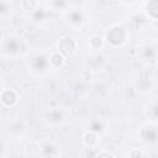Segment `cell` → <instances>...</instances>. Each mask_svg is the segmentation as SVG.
<instances>
[{
  "mask_svg": "<svg viewBox=\"0 0 158 158\" xmlns=\"http://www.w3.org/2000/svg\"><path fill=\"white\" fill-rule=\"evenodd\" d=\"M146 9H147L148 16L154 21L157 19V14H158V4H157V0H148V4L146 6Z\"/></svg>",
  "mask_w": 158,
  "mask_h": 158,
  "instance_id": "obj_4",
  "label": "cell"
},
{
  "mask_svg": "<svg viewBox=\"0 0 158 158\" xmlns=\"http://www.w3.org/2000/svg\"><path fill=\"white\" fill-rule=\"evenodd\" d=\"M130 156H131V157H133V156H138V157H142V156H143V153H142V152H139V151H135V152H133V153H131Z\"/></svg>",
  "mask_w": 158,
  "mask_h": 158,
  "instance_id": "obj_8",
  "label": "cell"
},
{
  "mask_svg": "<svg viewBox=\"0 0 158 158\" xmlns=\"http://www.w3.org/2000/svg\"><path fill=\"white\" fill-rule=\"evenodd\" d=\"M75 48H77V43L72 37H63L58 42V52L59 53L70 56L75 52Z\"/></svg>",
  "mask_w": 158,
  "mask_h": 158,
  "instance_id": "obj_1",
  "label": "cell"
},
{
  "mask_svg": "<svg viewBox=\"0 0 158 158\" xmlns=\"http://www.w3.org/2000/svg\"><path fill=\"white\" fill-rule=\"evenodd\" d=\"M109 31H111L112 33H115V36H114V35H110V33L106 35V40H107L110 43H112L114 46H118V44H121V43L125 41L126 33H125V30H123L122 27L115 26V27L110 28Z\"/></svg>",
  "mask_w": 158,
  "mask_h": 158,
  "instance_id": "obj_2",
  "label": "cell"
},
{
  "mask_svg": "<svg viewBox=\"0 0 158 158\" xmlns=\"http://www.w3.org/2000/svg\"><path fill=\"white\" fill-rule=\"evenodd\" d=\"M89 43H90V46H93L91 48H94V49H99V48L102 47V38H101L100 36H98V35L91 36Z\"/></svg>",
  "mask_w": 158,
  "mask_h": 158,
  "instance_id": "obj_6",
  "label": "cell"
},
{
  "mask_svg": "<svg viewBox=\"0 0 158 158\" xmlns=\"http://www.w3.org/2000/svg\"><path fill=\"white\" fill-rule=\"evenodd\" d=\"M98 156L99 157H102V156H111V157H114V154L110 153V152H101V153H98Z\"/></svg>",
  "mask_w": 158,
  "mask_h": 158,
  "instance_id": "obj_7",
  "label": "cell"
},
{
  "mask_svg": "<svg viewBox=\"0 0 158 158\" xmlns=\"http://www.w3.org/2000/svg\"><path fill=\"white\" fill-rule=\"evenodd\" d=\"M49 63H51V65L54 67V68L62 67L63 63H64V58H63L62 53H59V52H53V53L49 56Z\"/></svg>",
  "mask_w": 158,
  "mask_h": 158,
  "instance_id": "obj_5",
  "label": "cell"
},
{
  "mask_svg": "<svg viewBox=\"0 0 158 158\" xmlns=\"http://www.w3.org/2000/svg\"><path fill=\"white\" fill-rule=\"evenodd\" d=\"M0 100L4 105L6 106H12L17 102V95L14 90H10V96H6V94L4 91H1V95H0Z\"/></svg>",
  "mask_w": 158,
  "mask_h": 158,
  "instance_id": "obj_3",
  "label": "cell"
}]
</instances>
